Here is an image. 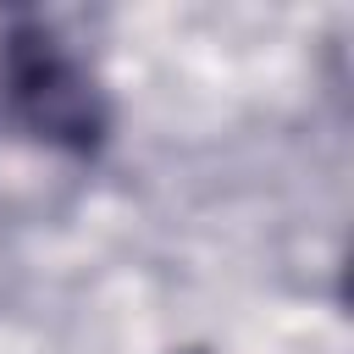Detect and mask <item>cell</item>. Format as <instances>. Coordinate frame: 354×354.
I'll list each match as a JSON object with an SVG mask.
<instances>
[{
	"label": "cell",
	"mask_w": 354,
	"mask_h": 354,
	"mask_svg": "<svg viewBox=\"0 0 354 354\" xmlns=\"http://www.w3.org/2000/svg\"><path fill=\"white\" fill-rule=\"evenodd\" d=\"M0 116L22 138L66 155H94L111 133L100 77L39 17H17L0 33Z\"/></svg>",
	"instance_id": "cell-1"
}]
</instances>
